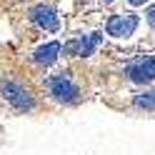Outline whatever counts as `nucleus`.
Returning a JSON list of instances; mask_svg holds the SVG:
<instances>
[{
  "label": "nucleus",
  "mask_w": 155,
  "mask_h": 155,
  "mask_svg": "<svg viewBox=\"0 0 155 155\" xmlns=\"http://www.w3.org/2000/svg\"><path fill=\"white\" fill-rule=\"evenodd\" d=\"M0 103L18 115H30L40 110V100L35 90L13 73H0Z\"/></svg>",
  "instance_id": "f257e3e1"
},
{
  "label": "nucleus",
  "mask_w": 155,
  "mask_h": 155,
  "mask_svg": "<svg viewBox=\"0 0 155 155\" xmlns=\"http://www.w3.org/2000/svg\"><path fill=\"white\" fill-rule=\"evenodd\" d=\"M45 88L50 100L58 105H78L83 100V90L80 85L75 83V78L70 73H55L45 80Z\"/></svg>",
  "instance_id": "f03ea898"
},
{
  "label": "nucleus",
  "mask_w": 155,
  "mask_h": 155,
  "mask_svg": "<svg viewBox=\"0 0 155 155\" xmlns=\"http://www.w3.org/2000/svg\"><path fill=\"white\" fill-rule=\"evenodd\" d=\"M125 75H128V80L133 85H150V83H155V55L135 60L133 65H128Z\"/></svg>",
  "instance_id": "7ed1b4c3"
},
{
  "label": "nucleus",
  "mask_w": 155,
  "mask_h": 155,
  "mask_svg": "<svg viewBox=\"0 0 155 155\" xmlns=\"http://www.w3.org/2000/svg\"><path fill=\"white\" fill-rule=\"evenodd\" d=\"M138 28V15H113L108 20V33L115 38H128Z\"/></svg>",
  "instance_id": "20e7f679"
},
{
  "label": "nucleus",
  "mask_w": 155,
  "mask_h": 155,
  "mask_svg": "<svg viewBox=\"0 0 155 155\" xmlns=\"http://www.w3.org/2000/svg\"><path fill=\"white\" fill-rule=\"evenodd\" d=\"M33 20L40 25V28L50 30V33L58 30V15H55L53 8H48V5H35L33 8Z\"/></svg>",
  "instance_id": "39448f33"
},
{
  "label": "nucleus",
  "mask_w": 155,
  "mask_h": 155,
  "mask_svg": "<svg viewBox=\"0 0 155 155\" xmlns=\"http://www.w3.org/2000/svg\"><path fill=\"white\" fill-rule=\"evenodd\" d=\"M60 43H48V45H43V48H38V50L33 53V60L38 63V65H53L55 60H58V55H60Z\"/></svg>",
  "instance_id": "423d86ee"
},
{
  "label": "nucleus",
  "mask_w": 155,
  "mask_h": 155,
  "mask_svg": "<svg viewBox=\"0 0 155 155\" xmlns=\"http://www.w3.org/2000/svg\"><path fill=\"white\" fill-rule=\"evenodd\" d=\"M130 105H133V110H138V113H155V88L138 93Z\"/></svg>",
  "instance_id": "0eeeda50"
},
{
  "label": "nucleus",
  "mask_w": 155,
  "mask_h": 155,
  "mask_svg": "<svg viewBox=\"0 0 155 155\" xmlns=\"http://www.w3.org/2000/svg\"><path fill=\"white\" fill-rule=\"evenodd\" d=\"M100 40H103V35L100 33H90V35H85V38H80L78 40V58H90L93 53H95V48L100 45Z\"/></svg>",
  "instance_id": "6e6552de"
},
{
  "label": "nucleus",
  "mask_w": 155,
  "mask_h": 155,
  "mask_svg": "<svg viewBox=\"0 0 155 155\" xmlns=\"http://www.w3.org/2000/svg\"><path fill=\"white\" fill-rule=\"evenodd\" d=\"M148 23L155 28V8H150V10H148Z\"/></svg>",
  "instance_id": "1a4fd4ad"
},
{
  "label": "nucleus",
  "mask_w": 155,
  "mask_h": 155,
  "mask_svg": "<svg viewBox=\"0 0 155 155\" xmlns=\"http://www.w3.org/2000/svg\"><path fill=\"white\" fill-rule=\"evenodd\" d=\"M130 5H145V0H130Z\"/></svg>",
  "instance_id": "9d476101"
}]
</instances>
